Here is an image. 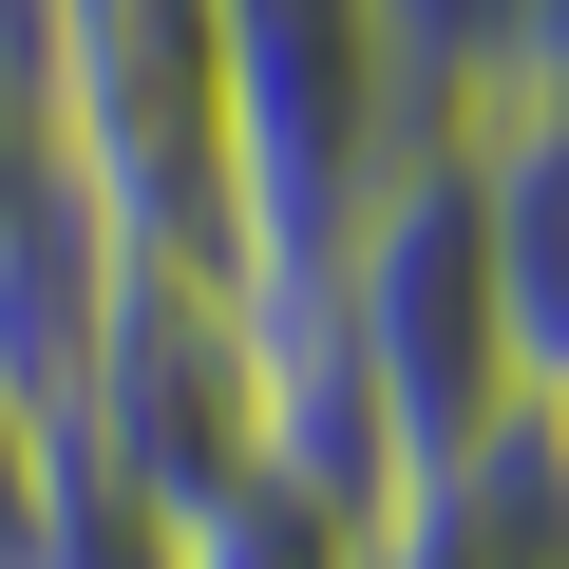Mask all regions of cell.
<instances>
[{
  "label": "cell",
  "mask_w": 569,
  "mask_h": 569,
  "mask_svg": "<svg viewBox=\"0 0 569 569\" xmlns=\"http://www.w3.org/2000/svg\"><path fill=\"white\" fill-rule=\"evenodd\" d=\"M323 305H342V361H361V418H380V550H399L531 437V361H512V305H493V228H475L456 114L361 190Z\"/></svg>",
  "instance_id": "cell-1"
},
{
  "label": "cell",
  "mask_w": 569,
  "mask_h": 569,
  "mask_svg": "<svg viewBox=\"0 0 569 569\" xmlns=\"http://www.w3.org/2000/svg\"><path fill=\"white\" fill-rule=\"evenodd\" d=\"M58 133V190L171 266L247 305V114H228V0H0Z\"/></svg>",
  "instance_id": "cell-2"
},
{
  "label": "cell",
  "mask_w": 569,
  "mask_h": 569,
  "mask_svg": "<svg viewBox=\"0 0 569 569\" xmlns=\"http://www.w3.org/2000/svg\"><path fill=\"white\" fill-rule=\"evenodd\" d=\"M228 114H247V284L342 266L361 190L437 133L380 0H228Z\"/></svg>",
  "instance_id": "cell-3"
},
{
  "label": "cell",
  "mask_w": 569,
  "mask_h": 569,
  "mask_svg": "<svg viewBox=\"0 0 569 569\" xmlns=\"http://www.w3.org/2000/svg\"><path fill=\"white\" fill-rule=\"evenodd\" d=\"M228 475H266V418H247V305L114 247V342H96V399H77V493H114V512L171 531V512H209Z\"/></svg>",
  "instance_id": "cell-4"
},
{
  "label": "cell",
  "mask_w": 569,
  "mask_h": 569,
  "mask_svg": "<svg viewBox=\"0 0 569 569\" xmlns=\"http://www.w3.org/2000/svg\"><path fill=\"white\" fill-rule=\"evenodd\" d=\"M437 114H456L475 228H493L512 361H531V399H569V77H475V96H437Z\"/></svg>",
  "instance_id": "cell-5"
},
{
  "label": "cell",
  "mask_w": 569,
  "mask_h": 569,
  "mask_svg": "<svg viewBox=\"0 0 569 569\" xmlns=\"http://www.w3.org/2000/svg\"><path fill=\"white\" fill-rule=\"evenodd\" d=\"M96 342H114V228H96L77 190H39L20 228H0V399H20V418H58V456H77Z\"/></svg>",
  "instance_id": "cell-6"
},
{
  "label": "cell",
  "mask_w": 569,
  "mask_h": 569,
  "mask_svg": "<svg viewBox=\"0 0 569 569\" xmlns=\"http://www.w3.org/2000/svg\"><path fill=\"white\" fill-rule=\"evenodd\" d=\"M152 569H399V550H380V512H342L305 475H228L209 512L152 531Z\"/></svg>",
  "instance_id": "cell-7"
},
{
  "label": "cell",
  "mask_w": 569,
  "mask_h": 569,
  "mask_svg": "<svg viewBox=\"0 0 569 569\" xmlns=\"http://www.w3.org/2000/svg\"><path fill=\"white\" fill-rule=\"evenodd\" d=\"M58 531H77V456H58V418L0 399V569H58Z\"/></svg>",
  "instance_id": "cell-8"
},
{
  "label": "cell",
  "mask_w": 569,
  "mask_h": 569,
  "mask_svg": "<svg viewBox=\"0 0 569 569\" xmlns=\"http://www.w3.org/2000/svg\"><path fill=\"white\" fill-rule=\"evenodd\" d=\"M58 190V133H39V77H20V20H0V228Z\"/></svg>",
  "instance_id": "cell-9"
},
{
  "label": "cell",
  "mask_w": 569,
  "mask_h": 569,
  "mask_svg": "<svg viewBox=\"0 0 569 569\" xmlns=\"http://www.w3.org/2000/svg\"><path fill=\"white\" fill-rule=\"evenodd\" d=\"M550 456H569V399H550Z\"/></svg>",
  "instance_id": "cell-10"
}]
</instances>
